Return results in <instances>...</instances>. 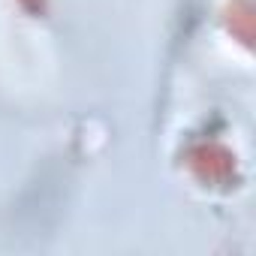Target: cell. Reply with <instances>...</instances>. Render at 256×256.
<instances>
[{
    "instance_id": "2",
    "label": "cell",
    "mask_w": 256,
    "mask_h": 256,
    "mask_svg": "<svg viewBox=\"0 0 256 256\" xmlns=\"http://www.w3.org/2000/svg\"><path fill=\"white\" fill-rule=\"evenodd\" d=\"M22 6L30 12H46V0H22Z\"/></svg>"
},
{
    "instance_id": "1",
    "label": "cell",
    "mask_w": 256,
    "mask_h": 256,
    "mask_svg": "<svg viewBox=\"0 0 256 256\" xmlns=\"http://www.w3.org/2000/svg\"><path fill=\"white\" fill-rule=\"evenodd\" d=\"M190 166H193V172H196L202 181H208V184H223V181H229V178H232V169H235L229 151L220 148V145H214V142L193 148V151H190Z\"/></svg>"
}]
</instances>
